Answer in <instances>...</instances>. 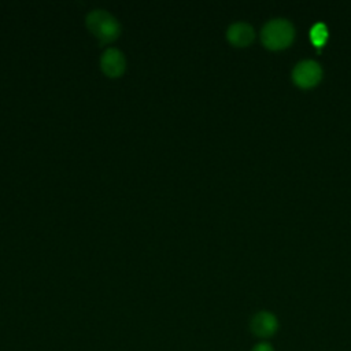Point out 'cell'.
Here are the masks:
<instances>
[{
  "mask_svg": "<svg viewBox=\"0 0 351 351\" xmlns=\"http://www.w3.org/2000/svg\"><path fill=\"white\" fill-rule=\"evenodd\" d=\"M295 37L293 25L284 18L269 21L261 30L262 44L269 49H282L292 44Z\"/></svg>",
  "mask_w": 351,
  "mask_h": 351,
  "instance_id": "6da1fadb",
  "label": "cell"
},
{
  "mask_svg": "<svg viewBox=\"0 0 351 351\" xmlns=\"http://www.w3.org/2000/svg\"><path fill=\"white\" fill-rule=\"evenodd\" d=\"M86 26L101 43L115 40L121 32V26L117 19L103 10L90 11L86 16Z\"/></svg>",
  "mask_w": 351,
  "mask_h": 351,
  "instance_id": "7a4b0ae2",
  "label": "cell"
},
{
  "mask_svg": "<svg viewBox=\"0 0 351 351\" xmlns=\"http://www.w3.org/2000/svg\"><path fill=\"white\" fill-rule=\"evenodd\" d=\"M322 78V69L319 63L313 59H306L299 63L292 70L293 82L303 89H308L315 86Z\"/></svg>",
  "mask_w": 351,
  "mask_h": 351,
  "instance_id": "3957f363",
  "label": "cell"
},
{
  "mask_svg": "<svg viewBox=\"0 0 351 351\" xmlns=\"http://www.w3.org/2000/svg\"><path fill=\"white\" fill-rule=\"evenodd\" d=\"M251 332L258 337H271L278 328V321L274 314L269 311H259L256 313L250 322Z\"/></svg>",
  "mask_w": 351,
  "mask_h": 351,
  "instance_id": "277c9868",
  "label": "cell"
},
{
  "mask_svg": "<svg viewBox=\"0 0 351 351\" xmlns=\"http://www.w3.org/2000/svg\"><path fill=\"white\" fill-rule=\"evenodd\" d=\"M100 66L106 75L114 78L119 77L125 71L126 62L121 51H118L117 48H108L101 55Z\"/></svg>",
  "mask_w": 351,
  "mask_h": 351,
  "instance_id": "5b68a950",
  "label": "cell"
},
{
  "mask_svg": "<svg viewBox=\"0 0 351 351\" xmlns=\"http://www.w3.org/2000/svg\"><path fill=\"white\" fill-rule=\"evenodd\" d=\"M254 37V27L247 22H234L226 30V38L234 47H247L251 44Z\"/></svg>",
  "mask_w": 351,
  "mask_h": 351,
  "instance_id": "8992f818",
  "label": "cell"
},
{
  "mask_svg": "<svg viewBox=\"0 0 351 351\" xmlns=\"http://www.w3.org/2000/svg\"><path fill=\"white\" fill-rule=\"evenodd\" d=\"M329 37V32H328V27L324 22H317L315 25L311 26L310 29V40L311 43L317 47V48H321L325 45L326 40Z\"/></svg>",
  "mask_w": 351,
  "mask_h": 351,
  "instance_id": "52a82bcc",
  "label": "cell"
},
{
  "mask_svg": "<svg viewBox=\"0 0 351 351\" xmlns=\"http://www.w3.org/2000/svg\"><path fill=\"white\" fill-rule=\"evenodd\" d=\"M251 351H274V348L271 347V344L263 341V343H258L256 346H254Z\"/></svg>",
  "mask_w": 351,
  "mask_h": 351,
  "instance_id": "ba28073f",
  "label": "cell"
}]
</instances>
